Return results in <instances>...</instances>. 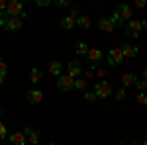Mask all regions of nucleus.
<instances>
[{
  "label": "nucleus",
  "mask_w": 147,
  "mask_h": 145,
  "mask_svg": "<svg viewBox=\"0 0 147 145\" xmlns=\"http://www.w3.org/2000/svg\"><path fill=\"white\" fill-rule=\"evenodd\" d=\"M136 80H137V75H136V73H125L124 77H122V84H124V88H127V86L136 84Z\"/></svg>",
  "instance_id": "nucleus-18"
},
{
  "label": "nucleus",
  "mask_w": 147,
  "mask_h": 145,
  "mask_svg": "<svg viewBox=\"0 0 147 145\" xmlns=\"http://www.w3.org/2000/svg\"><path fill=\"white\" fill-rule=\"evenodd\" d=\"M47 71H49V75H53V77L59 78L61 75H63V63H61V61H51Z\"/></svg>",
  "instance_id": "nucleus-14"
},
{
  "label": "nucleus",
  "mask_w": 147,
  "mask_h": 145,
  "mask_svg": "<svg viewBox=\"0 0 147 145\" xmlns=\"http://www.w3.org/2000/svg\"><path fill=\"white\" fill-rule=\"evenodd\" d=\"M136 100L137 104H141V106H147V92H139L136 96Z\"/></svg>",
  "instance_id": "nucleus-24"
},
{
  "label": "nucleus",
  "mask_w": 147,
  "mask_h": 145,
  "mask_svg": "<svg viewBox=\"0 0 147 145\" xmlns=\"http://www.w3.org/2000/svg\"><path fill=\"white\" fill-rule=\"evenodd\" d=\"M6 73H8V63L0 57V75H2V77H6Z\"/></svg>",
  "instance_id": "nucleus-26"
},
{
  "label": "nucleus",
  "mask_w": 147,
  "mask_h": 145,
  "mask_svg": "<svg viewBox=\"0 0 147 145\" xmlns=\"http://www.w3.org/2000/svg\"><path fill=\"white\" fill-rule=\"evenodd\" d=\"M35 4H37V6H39V8H45V6H51V4H53V2H51V0H37V2H35Z\"/></svg>",
  "instance_id": "nucleus-30"
},
{
  "label": "nucleus",
  "mask_w": 147,
  "mask_h": 145,
  "mask_svg": "<svg viewBox=\"0 0 147 145\" xmlns=\"http://www.w3.org/2000/svg\"><path fill=\"white\" fill-rule=\"evenodd\" d=\"M106 61H108L110 67H118V65H122V63H124L122 47H114V49H110V53L106 55Z\"/></svg>",
  "instance_id": "nucleus-2"
},
{
  "label": "nucleus",
  "mask_w": 147,
  "mask_h": 145,
  "mask_svg": "<svg viewBox=\"0 0 147 145\" xmlns=\"http://www.w3.org/2000/svg\"><path fill=\"white\" fill-rule=\"evenodd\" d=\"M141 28H143V30H147V18L143 20V22H141Z\"/></svg>",
  "instance_id": "nucleus-35"
},
{
  "label": "nucleus",
  "mask_w": 147,
  "mask_h": 145,
  "mask_svg": "<svg viewBox=\"0 0 147 145\" xmlns=\"http://www.w3.org/2000/svg\"><path fill=\"white\" fill-rule=\"evenodd\" d=\"M143 78H145V80H147V67L143 69Z\"/></svg>",
  "instance_id": "nucleus-36"
},
{
  "label": "nucleus",
  "mask_w": 147,
  "mask_h": 145,
  "mask_svg": "<svg viewBox=\"0 0 147 145\" xmlns=\"http://www.w3.org/2000/svg\"><path fill=\"white\" fill-rule=\"evenodd\" d=\"M22 12H24V4L20 2V0L8 2V8H6V16H8V18H18Z\"/></svg>",
  "instance_id": "nucleus-4"
},
{
  "label": "nucleus",
  "mask_w": 147,
  "mask_h": 145,
  "mask_svg": "<svg viewBox=\"0 0 147 145\" xmlns=\"http://www.w3.org/2000/svg\"><path fill=\"white\" fill-rule=\"evenodd\" d=\"M136 6H137V8H145L147 2H145V0H136Z\"/></svg>",
  "instance_id": "nucleus-34"
},
{
  "label": "nucleus",
  "mask_w": 147,
  "mask_h": 145,
  "mask_svg": "<svg viewBox=\"0 0 147 145\" xmlns=\"http://www.w3.org/2000/svg\"><path fill=\"white\" fill-rule=\"evenodd\" d=\"M75 90H80V92H84L86 90V78H75Z\"/></svg>",
  "instance_id": "nucleus-22"
},
{
  "label": "nucleus",
  "mask_w": 147,
  "mask_h": 145,
  "mask_svg": "<svg viewBox=\"0 0 147 145\" xmlns=\"http://www.w3.org/2000/svg\"><path fill=\"white\" fill-rule=\"evenodd\" d=\"M77 26L82 28V30H88V28L92 26V22H90L88 16H79V18H77Z\"/></svg>",
  "instance_id": "nucleus-19"
},
{
  "label": "nucleus",
  "mask_w": 147,
  "mask_h": 145,
  "mask_svg": "<svg viewBox=\"0 0 147 145\" xmlns=\"http://www.w3.org/2000/svg\"><path fill=\"white\" fill-rule=\"evenodd\" d=\"M92 92L96 94V98H110L114 94L110 82H106V80H98V82L94 84V90H92Z\"/></svg>",
  "instance_id": "nucleus-1"
},
{
  "label": "nucleus",
  "mask_w": 147,
  "mask_h": 145,
  "mask_svg": "<svg viewBox=\"0 0 147 145\" xmlns=\"http://www.w3.org/2000/svg\"><path fill=\"white\" fill-rule=\"evenodd\" d=\"M41 100H43V92L37 88H32L26 94V102L28 104H41Z\"/></svg>",
  "instance_id": "nucleus-7"
},
{
  "label": "nucleus",
  "mask_w": 147,
  "mask_h": 145,
  "mask_svg": "<svg viewBox=\"0 0 147 145\" xmlns=\"http://www.w3.org/2000/svg\"><path fill=\"white\" fill-rule=\"evenodd\" d=\"M8 141L12 145H28V139H26V134L24 132H14V134L8 135Z\"/></svg>",
  "instance_id": "nucleus-10"
},
{
  "label": "nucleus",
  "mask_w": 147,
  "mask_h": 145,
  "mask_svg": "<svg viewBox=\"0 0 147 145\" xmlns=\"http://www.w3.org/2000/svg\"><path fill=\"white\" fill-rule=\"evenodd\" d=\"M6 20H8V16L0 12V28H4V26H6Z\"/></svg>",
  "instance_id": "nucleus-33"
},
{
  "label": "nucleus",
  "mask_w": 147,
  "mask_h": 145,
  "mask_svg": "<svg viewBox=\"0 0 147 145\" xmlns=\"http://www.w3.org/2000/svg\"><path fill=\"white\" fill-rule=\"evenodd\" d=\"M22 132L26 134V139H28V143H32V145H37V143H39V132H37V129H32V127H24Z\"/></svg>",
  "instance_id": "nucleus-12"
},
{
  "label": "nucleus",
  "mask_w": 147,
  "mask_h": 145,
  "mask_svg": "<svg viewBox=\"0 0 147 145\" xmlns=\"http://www.w3.org/2000/svg\"><path fill=\"white\" fill-rule=\"evenodd\" d=\"M22 26H24V20H22V18H8L4 28H6L8 32H18V30H22Z\"/></svg>",
  "instance_id": "nucleus-11"
},
{
  "label": "nucleus",
  "mask_w": 147,
  "mask_h": 145,
  "mask_svg": "<svg viewBox=\"0 0 147 145\" xmlns=\"http://www.w3.org/2000/svg\"><path fill=\"white\" fill-rule=\"evenodd\" d=\"M98 28H100V32H106V34H110V32L116 30L114 24L110 22V18H100V20H98Z\"/></svg>",
  "instance_id": "nucleus-15"
},
{
  "label": "nucleus",
  "mask_w": 147,
  "mask_h": 145,
  "mask_svg": "<svg viewBox=\"0 0 147 145\" xmlns=\"http://www.w3.org/2000/svg\"><path fill=\"white\" fill-rule=\"evenodd\" d=\"M88 49H90V47L84 43V41H79V43H77V47H75L77 55H86V53H88Z\"/></svg>",
  "instance_id": "nucleus-21"
},
{
  "label": "nucleus",
  "mask_w": 147,
  "mask_h": 145,
  "mask_svg": "<svg viewBox=\"0 0 147 145\" xmlns=\"http://www.w3.org/2000/svg\"><path fill=\"white\" fill-rule=\"evenodd\" d=\"M141 30H143V28H141V22H139V20H134V18L125 26V34L129 35V37H139Z\"/></svg>",
  "instance_id": "nucleus-5"
},
{
  "label": "nucleus",
  "mask_w": 147,
  "mask_h": 145,
  "mask_svg": "<svg viewBox=\"0 0 147 145\" xmlns=\"http://www.w3.org/2000/svg\"><path fill=\"white\" fill-rule=\"evenodd\" d=\"M45 145H59V143H55V141H47Z\"/></svg>",
  "instance_id": "nucleus-38"
},
{
  "label": "nucleus",
  "mask_w": 147,
  "mask_h": 145,
  "mask_svg": "<svg viewBox=\"0 0 147 145\" xmlns=\"http://www.w3.org/2000/svg\"><path fill=\"white\" fill-rule=\"evenodd\" d=\"M82 73H84V77H86V78H92V77H94V67L86 69V71H82Z\"/></svg>",
  "instance_id": "nucleus-31"
},
{
  "label": "nucleus",
  "mask_w": 147,
  "mask_h": 145,
  "mask_svg": "<svg viewBox=\"0 0 147 145\" xmlns=\"http://www.w3.org/2000/svg\"><path fill=\"white\" fill-rule=\"evenodd\" d=\"M137 51H139V49H137L136 45H131V43H124V45H122L124 59H125V57H127V59H136V57H137Z\"/></svg>",
  "instance_id": "nucleus-13"
},
{
  "label": "nucleus",
  "mask_w": 147,
  "mask_h": 145,
  "mask_svg": "<svg viewBox=\"0 0 147 145\" xmlns=\"http://www.w3.org/2000/svg\"><path fill=\"white\" fill-rule=\"evenodd\" d=\"M134 86H136L139 92H147V80H145V78H137Z\"/></svg>",
  "instance_id": "nucleus-23"
},
{
  "label": "nucleus",
  "mask_w": 147,
  "mask_h": 145,
  "mask_svg": "<svg viewBox=\"0 0 147 145\" xmlns=\"http://www.w3.org/2000/svg\"><path fill=\"white\" fill-rule=\"evenodd\" d=\"M141 145H147V139H143V141H141Z\"/></svg>",
  "instance_id": "nucleus-39"
},
{
  "label": "nucleus",
  "mask_w": 147,
  "mask_h": 145,
  "mask_svg": "<svg viewBox=\"0 0 147 145\" xmlns=\"http://www.w3.org/2000/svg\"><path fill=\"white\" fill-rule=\"evenodd\" d=\"M65 75H69L71 78H79L80 75H82V67H80L79 61H71V63H67V73Z\"/></svg>",
  "instance_id": "nucleus-6"
},
{
  "label": "nucleus",
  "mask_w": 147,
  "mask_h": 145,
  "mask_svg": "<svg viewBox=\"0 0 147 145\" xmlns=\"http://www.w3.org/2000/svg\"><path fill=\"white\" fill-rule=\"evenodd\" d=\"M59 26H61L63 30H73V28L77 26V18L69 14V16H65V18L61 20V24H59Z\"/></svg>",
  "instance_id": "nucleus-16"
},
{
  "label": "nucleus",
  "mask_w": 147,
  "mask_h": 145,
  "mask_svg": "<svg viewBox=\"0 0 147 145\" xmlns=\"http://www.w3.org/2000/svg\"><path fill=\"white\" fill-rule=\"evenodd\" d=\"M114 96H116V100H124L125 96H127V92H125V88L122 86V88H118L116 92H114Z\"/></svg>",
  "instance_id": "nucleus-25"
},
{
  "label": "nucleus",
  "mask_w": 147,
  "mask_h": 145,
  "mask_svg": "<svg viewBox=\"0 0 147 145\" xmlns=\"http://www.w3.org/2000/svg\"><path fill=\"white\" fill-rule=\"evenodd\" d=\"M6 8H8V2H6V0H0V12L6 14Z\"/></svg>",
  "instance_id": "nucleus-32"
},
{
  "label": "nucleus",
  "mask_w": 147,
  "mask_h": 145,
  "mask_svg": "<svg viewBox=\"0 0 147 145\" xmlns=\"http://www.w3.org/2000/svg\"><path fill=\"white\" fill-rule=\"evenodd\" d=\"M110 22L114 24V28H122V26H125V22L118 16V12H116V10H114V14L110 16Z\"/></svg>",
  "instance_id": "nucleus-20"
},
{
  "label": "nucleus",
  "mask_w": 147,
  "mask_h": 145,
  "mask_svg": "<svg viewBox=\"0 0 147 145\" xmlns=\"http://www.w3.org/2000/svg\"><path fill=\"white\" fill-rule=\"evenodd\" d=\"M102 57H104V53H102L98 47H90V49H88V53H86V59L90 61V65H96V63H100Z\"/></svg>",
  "instance_id": "nucleus-9"
},
{
  "label": "nucleus",
  "mask_w": 147,
  "mask_h": 145,
  "mask_svg": "<svg viewBox=\"0 0 147 145\" xmlns=\"http://www.w3.org/2000/svg\"><path fill=\"white\" fill-rule=\"evenodd\" d=\"M4 78H6V77H2V75H0V86L4 84Z\"/></svg>",
  "instance_id": "nucleus-37"
},
{
  "label": "nucleus",
  "mask_w": 147,
  "mask_h": 145,
  "mask_svg": "<svg viewBox=\"0 0 147 145\" xmlns=\"http://www.w3.org/2000/svg\"><path fill=\"white\" fill-rule=\"evenodd\" d=\"M57 88L63 90V92L75 90V78H71L69 75H61V77L57 78Z\"/></svg>",
  "instance_id": "nucleus-3"
},
{
  "label": "nucleus",
  "mask_w": 147,
  "mask_h": 145,
  "mask_svg": "<svg viewBox=\"0 0 147 145\" xmlns=\"http://www.w3.org/2000/svg\"><path fill=\"white\" fill-rule=\"evenodd\" d=\"M41 78H43V71L41 69L34 67L30 71V80H32V84H37V82H41Z\"/></svg>",
  "instance_id": "nucleus-17"
},
{
  "label": "nucleus",
  "mask_w": 147,
  "mask_h": 145,
  "mask_svg": "<svg viewBox=\"0 0 147 145\" xmlns=\"http://www.w3.org/2000/svg\"><path fill=\"white\" fill-rule=\"evenodd\" d=\"M116 12H118V16H120L124 22H129L131 16H134V12H131V8H129L127 4H118V6H116Z\"/></svg>",
  "instance_id": "nucleus-8"
},
{
  "label": "nucleus",
  "mask_w": 147,
  "mask_h": 145,
  "mask_svg": "<svg viewBox=\"0 0 147 145\" xmlns=\"http://www.w3.org/2000/svg\"><path fill=\"white\" fill-rule=\"evenodd\" d=\"M55 6L57 8H67V6H71V2H69V0H57Z\"/></svg>",
  "instance_id": "nucleus-29"
},
{
  "label": "nucleus",
  "mask_w": 147,
  "mask_h": 145,
  "mask_svg": "<svg viewBox=\"0 0 147 145\" xmlns=\"http://www.w3.org/2000/svg\"><path fill=\"white\" fill-rule=\"evenodd\" d=\"M6 137H8V127H6L4 123L0 122V141H4Z\"/></svg>",
  "instance_id": "nucleus-27"
},
{
  "label": "nucleus",
  "mask_w": 147,
  "mask_h": 145,
  "mask_svg": "<svg viewBox=\"0 0 147 145\" xmlns=\"http://www.w3.org/2000/svg\"><path fill=\"white\" fill-rule=\"evenodd\" d=\"M84 100L86 102H94L96 100V94H94L92 90H84Z\"/></svg>",
  "instance_id": "nucleus-28"
}]
</instances>
